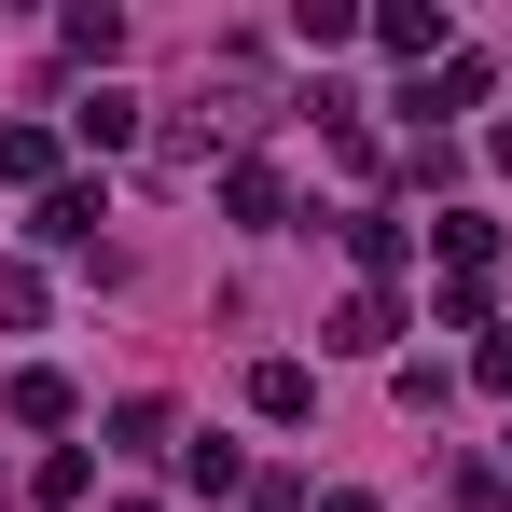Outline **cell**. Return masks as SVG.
I'll return each instance as SVG.
<instances>
[{"label":"cell","mask_w":512,"mask_h":512,"mask_svg":"<svg viewBox=\"0 0 512 512\" xmlns=\"http://www.w3.org/2000/svg\"><path fill=\"white\" fill-rule=\"evenodd\" d=\"M485 305H499V277H443V291H429V319H443V333H485Z\"/></svg>","instance_id":"16"},{"label":"cell","mask_w":512,"mask_h":512,"mask_svg":"<svg viewBox=\"0 0 512 512\" xmlns=\"http://www.w3.org/2000/svg\"><path fill=\"white\" fill-rule=\"evenodd\" d=\"M250 416L263 429H305L319 416V374H305V360H250Z\"/></svg>","instance_id":"7"},{"label":"cell","mask_w":512,"mask_h":512,"mask_svg":"<svg viewBox=\"0 0 512 512\" xmlns=\"http://www.w3.org/2000/svg\"><path fill=\"white\" fill-rule=\"evenodd\" d=\"M374 42L416 56V70H443V56H457V14H443V0H374Z\"/></svg>","instance_id":"2"},{"label":"cell","mask_w":512,"mask_h":512,"mask_svg":"<svg viewBox=\"0 0 512 512\" xmlns=\"http://www.w3.org/2000/svg\"><path fill=\"white\" fill-rule=\"evenodd\" d=\"M0 416H14V429H70V416H84V388H70L56 360H28V374L0 388Z\"/></svg>","instance_id":"6"},{"label":"cell","mask_w":512,"mask_h":512,"mask_svg":"<svg viewBox=\"0 0 512 512\" xmlns=\"http://www.w3.org/2000/svg\"><path fill=\"white\" fill-rule=\"evenodd\" d=\"M180 485H194V499H250V457H236V443H180Z\"/></svg>","instance_id":"12"},{"label":"cell","mask_w":512,"mask_h":512,"mask_svg":"<svg viewBox=\"0 0 512 512\" xmlns=\"http://www.w3.org/2000/svg\"><path fill=\"white\" fill-rule=\"evenodd\" d=\"M360 28H374L360 0H291V42H319V56H333V42H360Z\"/></svg>","instance_id":"15"},{"label":"cell","mask_w":512,"mask_h":512,"mask_svg":"<svg viewBox=\"0 0 512 512\" xmlns=\"http://www.w3.org/2000/svg\"><path fill=\"white\" fill-rule=\"evenodd\" d=\"M111 512H167V499H111Z\"/></svg>","instance_id":"23"},{"label":"cell","mask_w":512,"mask_h":512,"mask_svg":"<svg viewBox=\"0 0 512 512\" xmlns=\"http://www.w3.org/2000/svg\"><path fill=\"white\" fill-rule=\"evenodd\" d=\"M70 125H84V153H125V139H139V97H125V84H97Z\"/></svg>","instance_id":"13"},{"label":"cell","mask_w":512,"mask_h":512,"mask_svg":"<svg viewBox=\"0 0 512 512\" xmlns=\"http://www.w3.org/2000/svg\"><path fill=\"white\" fill-rule=\"evenodd\" d=\"M222 208H236L250 236H277V222H291V180L263 167V153H236V167H222Z\"/></svg>","instance_id":"8"},{"label":"cell","mask_w":512,"mask_h":512,"mask_svg":"<svg viewBox=\"0 0 512 512\" xmlns=\"http://www.w3.org/2000/svg\"><path fill=\"white\" fill-rule=\"evenodd\" d=\"M97 222H111V194H97V180H56V194L28 208V236H42V250H97Z\"/></svg>","instance_id":"4"},{"label":"cell","mask_w":512,"mask_h":512,"mask_svg":"<svg viewBox=\"0 0 512 512\" xmlns=\"http://www.w3.org/2000/svg\"><path fill=\"white\" fill-rule=\"evenodd\" d=\"M485 167H512V111H499V125H485Z\"/></svg>","instance_id":"21"},{"label":"cell","mask_w":512,"mask_h":512,"mask_svg":"<svg viewBox=\"0 0 512 512\" xmlns=\"http://www.w3.org/2000/svg\"><path fill=\"white\" fill-rule=\"evenodd\" d=\"M0 180H14V194H28V208H42V194H56V125H0Z\"/></svg>","instance_id":"10"},{"label":"cell","mask_w":512,"mask_h":512,"mask_svg":"<svg viewBox=\"0 0 512 512\" xmlns=\"http://www.w3.org/2000/svg\"><path fill=\"white\" fill-rule=\"evenodd\" d=\"M319 346H333V360H388V346H402V291H346L333 319H319Z\"/></svg>","instance_id":"1"},{"label":"cell","mask_w":512,"mask_h":512,"mask_svg":"<svg viewBox=\"0 0 512 512\" xmlns=\"http://www.w3.org/2000/svg\"><path fill=\"white\" fill-rule=\"evenodd\" d=\"M429 250H443V277H499V222H485V208H443Z\"/></svg>","instance_id":"9"},{"label":"cell","mask_w":512,"mask_h":512,"mask_svg":"<svg viewBox=\"0 0 512 512\" xmlns=\"http://www.w3.org/2000/svg\"><path fill=\"white\" fill-rule=\"evenodd\" d=\"M42 305H56V291H42V263L0 250V333H42Z\"/></svg>","instance_id":"14"},{"label":"cell","mask_w":512,"mask_h":512,"mask_svg":"<svg viewBox=\"0 0 512 512\" xmlns=\"http://www.w3.org/2000/svg\"><path fill=\"white\" fill-rule=\"evenodd\" d=\"M471 374H485V388L512 402V333H485V346H471Z\"/></svg>","instance_id":"20"},{"label":"cell","mask_w":512,"mask_h":512,"mask_svg":"<svg viewBox=\"0 0 512 512\" xmlns=\"http://www.w3.org/2000/svg\"><path fill=\"white\" fill-rule=\"evenodd\" d=\"M485 97H499V56H471V42H457L443 70H416V97H402V111H485Z\"/></svg>","instance_id":"5"},{"label":"cell","mask_w":512,"mask_h":512,"mask_svg":"<svg viewBox=\"0 0 512 512\" xmlns=\"http://www.w3.org/2000/svg\"><path fill=\"white\" fill-rule=\"evenodd\" d=\"M457 512H512V471H485V457H457Z\"/></svg>","instance_id":"19"},{"label":"cell","mask_w":512,"mask_h":512,"mask_svg":"<svg viewBox=\"0 0 512 512\" xmlns=\"http://www.w3.org/2000/svg\"><path fill=\"white\" fill-rule=\"evenodd\" d=\"M457 167H471V153H457V139H429V125H416V153H402V180H416V194H457Z\"/></svg>","instance_id":"18"},{"label":"cell","mask_w":512,"mask_h":512,"mask_svg":"<svg viewBox=\"0 0 512 512\" xmlns=\"http://www.w3.org/2000/svg\"><path fill=\"white\" fill-rule=\"evenodd\" d=\"M56 42H70V56H97V70H111V56H125V14H111V0H84V14H70V28H56Z\"/></svg>","instance_id":"17"},{"label":"cell","mask_w":512,"mask_h":512,"mask_svg":"<svg viewBox=\"0 0 512 512\" xmlns=\"http://www.w3.org/2000/svg\"><path fill=\"white\" fill-rule=\"evenodd\" d=\"M111 457H180V416L167 402H111Z\"/></svg>","instance_id":"11"},{"label":"cell","mask_w":512,"mask_h":512,"mask_svg":"<svg viewBox=\"0 0 512 512\" xmlns=\"http://www.w3.org/2000/svg\"><path fill=\"white\" fill-rule=\"evenodd\" d=\"M319 512H374V499H360V485H333V499H319Z\"/></svg>","instance_id":"22"},{"label":"cell","mask_w":512,"mask_h":512,"mask_svg":"<svg viewBox=\"0 0 512 512\" xmlns=\"http://www.w3.org/2000/svg\"><path fill=\"white\" fill-rule=\"evenodd\" d=\"M346 263H360V291H388V277L416 263V222H402V208H346Z\"/></svg>","instance_id":"3"}]
</instances>
